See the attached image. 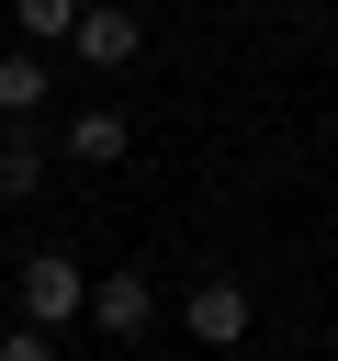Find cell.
<instances>
[{
    "mask_svg": "<svg viewBox=\"0 0 338 361\" xmlns=\"http://www.w3.org/2000/svg\"><path fill=\"white\" fill-rule=\"evenodd\" d=\"M68 316H90V271L68 248H34L23 259V327H68Z\"/></svg>",
    "mask_w": 338,
    "mask_h": 361,
    "instance_id": "6da1fadb",
    "label": "cell"
},
{
    "mask_svg": "<svg viewBox=\"0 0 338 361\" xmlns=\"http://www.w3.org/2000/svg\"><path fill=\"white\" fill-rule=\"evenodd\" d=\"M90 327H101L113 350H135V338L158 327V282H146V271H101V282H90Z\"/></svg>",
    "mask_w": 338,
    "mask_h": 361,
    "instance_id": "7a4b0ae2",
    "label": "cell"
},
{
    "mask_svg": "<svg viewBox=\"0 0 338 361\" xmlns=\"http://www.w3.org/2000/svg\"><path fill=\"white\" fill-rule=\"evenodd\" d=\"M180 327H192L203 350H237V338H248V282H225V271L192 282V293H180Z\"/></svg>",
    "mask_w": 338,
    "mask_h": 361,
    "instance_id": "3957f363",
    "label": "cell"
},
{
    "mask_svg": "<svg viewBox=\"0 0 338 361\" xmlns=\"http://www.w3.org/2000/svg\"><path fill=\"white\" fill-rule=\"evenodd\" d=\"M68 45H79V68H124V56H135V45H146V23H135V11H113V0H90V11H79V34H68Z\"/></svg>",
    "mask_w": 338,
    "mask_h": 361,
    "instance_id": "277c9868",
    "label": "cell"
},
{
    "mask_svg": "<svg viewBox=\"0 0 338 361\" xmlns=\"http://www.w3.org/2000/svg\"><path fill=\"white\" fill-rule=\"evenodd\" d=\"M124 147H135V124H124L113 102H79V113H68V158H79V169H113Z\"/></svg>",
    "mask_w": 338,
    "mask_h": 361,
    "instance_id": "5b68a950",
    "label": "cell"
},
{
    "mask_svg": "<svg viewBox=\"0 0 338 361\" xmlns=\"http://www.w3.org/2000/svg\"><path fill=\"white\" fill-rule=\"evenodd\" d=\"M45 192V147L34 135H0V203H34Z\"/></svg>",
    "mask_w": 338,
    "mask_h": 361,
    "instance_id": "8992f818",
    "label": "cell"
},
{
    "mask_svg": "<svg viewBox=\"0 0 338 361\" xmlns=\"http://www.w3.org/2000/svg\"><path fill=\"white\" fill-rule=\"evenodd\" d=\"M45 90H56V79H45L34 56H0V113H11V124H23V113H45Z\"/></svg>",
    "mask_w": 338,
    "mask_h": 361,
    "instance_id": "52a82bcc",
    "label": "cell"
},
{
    "mask_svg": "<svg viewBox=\"0 0 338 361\" xmlns=\"http://www.w3.org/2000/svg\"><path fill=\"white\" fill-rule=\"evenodd\" d=\"M23 34H34V45H45V34H79V11H68V0H23Z\"/></svg>",
    "mask_w": 338,
    "mask_h": 361,
    "instance_id": "ba28073f",
    "label": "cell"
},
{
    "mask_svg": "<svg viewBox=\"0 0 338 361\" xmlns=\"http://www.w3.org/2000/svg\"><path fill=\"white\" fill-rule=\"evenodd\" d=\"M0 361H56V338H45V327H11V338H0Z\"/></svg>",
    "mask_w": 338,
    "mask_h": 361,
    "instance_id": "9c48e42d",
    "label": "cell"
}]
</instances>
